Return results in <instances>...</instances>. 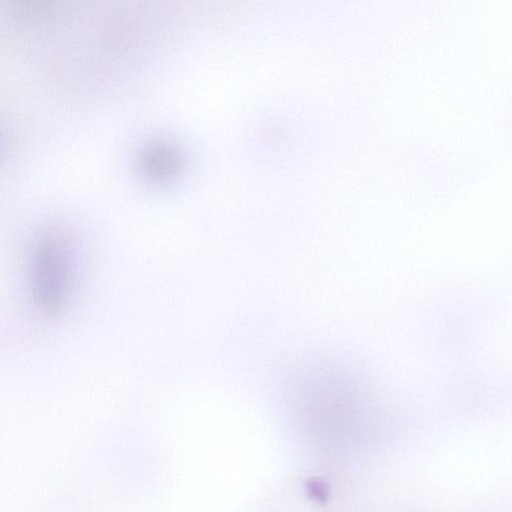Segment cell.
Here are the masks:
<instances>
[{
  "instance_id": "obj_1",
  "label": "cell",
  "mask_w": 512,
  "mask_h": 512,
  "mask_svg": "<svg viewBox=\"0 0 512 512\" xmlns=\"http://www.w3.org/2000/svg\"><path fill=\"white\" fill-rule=\"evenodd\" d=\"M70 250L63 236L48 233L37 245L33 269L34 298L46 311L57 310L70 283Z\"/></svg>"
},
{
  "instance_id": "obj_2",
  "label": "cell",
  "mask_w": 512,
  "mask_h": 512,
  "mask_svg": "<svg viewBox=\"0 0 512 512\" xmlns=\"http://www.w3.org/2000/svg\"><path fill=\"white\" fill-rule=\"evenodd\" d=\"M180 166V155L170 144L158 143L150 146L142 157L145 174L157 182L176 176Z\"/></svg>"
}]
</instances>
